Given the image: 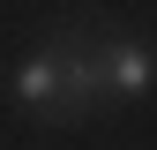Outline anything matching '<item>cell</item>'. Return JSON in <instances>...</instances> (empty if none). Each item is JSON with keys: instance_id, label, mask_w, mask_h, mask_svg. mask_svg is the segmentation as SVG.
<instances>
[{"instance_id": "6da1fadb", "label": "cell", "mask_w": 157, "mask_h": 150, "mask_svg": "<svg viewBox=\"0 0 157 150\" xmlns=\"http://www.w3.org/2000/svg\"><path fill=\"white\" fill-rule=\"evenodd\" d=\"M15 98L37 105V112H52V120H67V112H82L97 98V60L82 53V38L60 30V45L52 53H37V60L15 68Z\"/></svg>"}, {"instance_id": "7a4b0ae2", "label": "cell", "mask_w": 157, "mask_h": 150, "mask_svg": "<svg viewBox=\"0 0 157 150\" xmlns=\"http://www.w3.org/2000/svg\"><path fill=\"white\" fill-rule=\"evenodd\" d=\"M105 83L120 90V98H142V90L157 83V53L135 45V38H112V45H105Z\"/></svg>"}]
</instances>
